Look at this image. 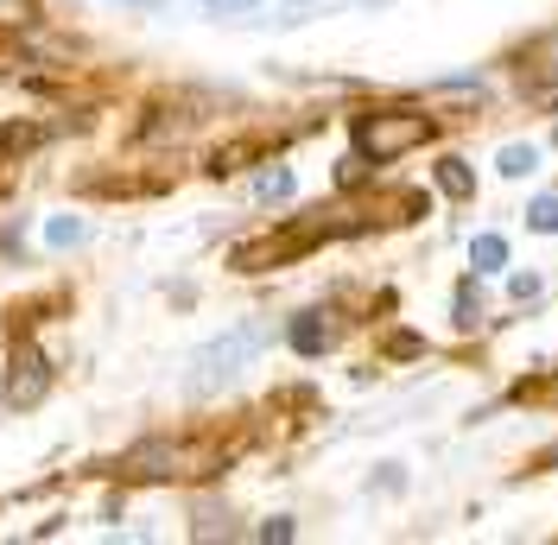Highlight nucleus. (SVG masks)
<instances>
[{
    "mask_svg": "<svg viewBox=\"0 0 558 545\" xmlns=\"http://www.w3.org/2000/svg\"><path fill=\"white\" fill-rule=\"evenodd\" d=\"M209 13H254V7H260V0H204Z\"/></svg>",
    "mask_w": 558,
    "mask_h": 545,
    "instance_id": "9b49d317",
    "label": "nucleus"
},
{
    "mask_svg": "<svg viewBox=\"0 0 558 545\" xmlns=\"http://www.w3.org/2000/svg\"><path fill=\"white\" fill-rule=\"evenodd\" d=\"M470 261H476V267H483V272H495V267H501V261H508V241H501V235H483V241H476V247H470Z\"/></svg>",
    "mask_w": 558,
    "mask_h": 545,
    "instance_id": "20e7f679",
    "label": "nucleus"
},
{
    "mask_svg": "<svg viewBox=\"0 0 558 545\" xmlns=\"http://www.w3.org/2000/svg\"><path fill=\"white\" fill-rule=\"evenodd\" d=\"M533 166H539V153H533V146H508V153H501V171H508V178H526Z\"/></svg>",
    "mask_w": 558,
    "mask_h": 545,
    "instance_id": "423d86ee",
    "label": "nucleus"
},
{
    "mask_svg": "<svg viewBox=\"0 0 558 545\" xmlns=\"http://www.w3.org/2000/svg\"><path fill=\"white\" fill-rule=\"evenodd\" d=\"M432 140V114H413V108H381V114H355V159H400Z\"/></svg>",
    "mask_w": 558,
    "mask_h": 545,
    "instance_id": "f03ea898",
    "label": "nucleus"
},
{
    "mask_svg": "<svg viewBox=\"0 0 558 545\" xmlns=\"http://www.w3.org/2000/svg\"><path fill=\"white\" fill-rule=\"evenodd\" d=\"M553 463H558V450H553Z\"/></svg>",
    "mask_w": 558,
    "mask_h": 545,
    "instance_id": "4468645a",
    "label": "nucleus"
},
{
    "mask_svg": "<svg viewBox=\"0 0 558 545\" xmlns=\"http://www.w3.org/2000/svg\"><path fill=\"white\" fill-rule=\"evenodd\" d=\"M70 241H83V222L58 216V222H51V247H70Z\"/></svg>",
    "mask_w": 558,
    "mask_h": 545,
    "instance_id": "9d476101",
    "label": "nucleus"
},
{
    "mask_svg": "<svg viewBox=\"0 0 558 545\" xmlns=\"http://www.w3.org/2000/svg\"><path fill=\"white\" fill-rule=\"evenodd\" d=\"M438 184H445L451 197H470V171H463V159H445V166H438Z\"/></svg>",
    "mask_w": 558,
    "mask_h": 545,
    "instance_id": "0eeeda50",
    "label": "nucleus"
},
{
    "mask_svg": "<svg viewBox=\"0 0 558 545\" xmlns=\"http://www.w3.org/2000/svg\"><path fill=\"white\" fill-rule=\"evenodd\" d=\"M305 7H317V0H286V13H305Z\"/></svg>",
    "mask_w": 558,
    "mask_h": 545,
    "instance_id": "f8f14e48",
    "label": "nucleus"
},
{
    "mask_svg": "<svg viewBox=\"0 0 558 545\" xmlns=\"http://www.w3.org/2000/svg\"><path fill=\"white\" fill-rule=\"evenodd\" d=\"M286 337H292V349H305V355H317V349H324V324H317V317H299V324H292Z\"/></svg>",
    "mask_w": 558,
    "mask_h": 545,
    "instance_id": "39448f33",
    "label": "nucleus"
},
{
    "mask_svg": "<svg viewBox=\"0 0 558 545\" xmlns=\"http://www.w3.org/2000/svg\"><path fill=\"white\" fill-rule=\"evenodd\" d=\"M274 342V330L267 324H235L229 337H216V342H204L197 355H191V393H216V387H229V380L242 375L247 362L260 355Z\"/></svg>",
    "mask_w": 558,
    "mask_h": 545,
    "instance_id": "f257e3e1",
    "label": "nucleus"
},
{
    "mask_svg": "<svg viewBox=\"0 0 558 545\" xmlns=\"http://www.w3.org/2000/svg\"><path fill=\"white\" fill-rule=\"evenodd\" d=\"M526 222H533L539 235H558V197H539V204L526 209Z\"/></svg>",
    "mask_w": 558,
    "mask_h": 545,
    "instance_id": "6e6552de",
    "label": "nucleus"
},
{
    "mask_svg": "<svg viewBox=\"0 0 558 545\" xmlns=\"http://www.w3.org/2000/svg\"><path fill=\"white\" fill-rule=\"evenodd\" d=\"M114 7H159V0H114Z\"/></svg>",
    "mask_w": 558,
    "mask_h": 545,
    "instance_id": "ddd939ff",
    "label": "nucleus"
},
{
    "mask_svg": "<svg viewBox=\"0 0 558 545\" xmlns=\"http://www.w3.org/2000/svg\"><path fill=\"white\" fill-rule=\"evenodd\" d=\"M38 387H45V375H38V355H20V362H13V387H7V393H13V400H38Z\"/></svg>",
    "mask_w": 558,
    "mask_h": 545,
    "instance_id": "7ed1b4c3",
    "label": "nucleus"
},
{
    "mask_svg": "<svg viewBox=\"0 0 558 545\" xmlns=\"http://www.w3.org/2000/svg\"><path fill=\"white\" fill-rule=\"evenodd\" d=\"M254 191H260L267 204H279V197H292V171H286V166H279V171H267V178H260Z\"/></svg>",
    "mask_w": 558,
    "mask_h": 545,
    "instance_id": "1a4fd4ad",
    "label": "nucleus"
}]
</instances>
